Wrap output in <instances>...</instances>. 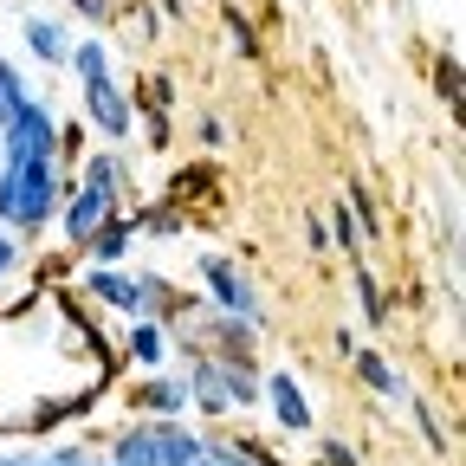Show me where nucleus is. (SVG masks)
<instances>
[{
    "label": "nucleus",
    "mask_w": 466,
    "mask_h": 466,
    "mask_svg": "<svg viewBox=\"0 0 466 466\" xmlns=\"http://www.w3.org/2000/svg\"><path fill=\"white\" fill-rule=\"evenodd\" d=\"M104 214H116V195H104L91 182H66V201H58V233H66V247H85Z\"/></svg>",
    "instance_id": "7"
},
{
    "label": "nucleus",
    "mask_w": 466,
    "mask_h": 466,
    "mask_svg": "<svg viewBox=\"0 0 466 466\" xmlns=\"http://www.w3.org/2000/svg\"><path fill=\"white\" fill-rule=\"evenodd\" d=\"M0 162H58V124H52V110L39 97H26L7 116V130H0Z\"/></svg>",
    "instance_id": "5"
},
{
    "label": "nucleus",
    "mask_w": 466,
    "mask_h": 466,
    "mask_svg": "<svg viewBox=\"0 0 466 466\" xmlns=\"http://www.w3.org/2000/svg\"><path fill=\"white\" fill-rule=\"evenodd\" d=\"M26 97H33V91H26V78L7 66V58H0V130H7V116H14Z\"/></svg>",
    "instance_id": "17"
},
{
    "label": "nucleus",
    "mask_w": 466,
    "mask_h": 466,
    "mask_svg": "<svg viewBox=\"0 0 466 466\" xmlns=\"http://www.w3.org/2000/svg\"><path fill=\"white\" fill-rule=\"evenodd\" d=\"M85 116H91V130H104L110 143H130V130H137V110H130L124 91H116V78H91L85 85Z\"/></svg>",
    "instance_id": "8"
},
{
    "label": "nucleus",
    "mask_w": 466,
    "mask_h": 466,
    "mask_svg": "<svg viewBox=\"0 0 466 466\" xmlns=\"http://www.w3.org/2000/svg\"><path fill=\"white\" fill-rule=\"evenodd\" d=\"M72 7H78L91 26H104V20H110V0H72Z\"/></svg>",
    "instance_id": "27"
},
{
    "label": "nucleus",
    "mask_w": 466,
    "mask_h": 466,
    "mask_svg": "<svg viewBox=\"0 0 466 466\" xmlns=\"http://www.w3.org/2000/svg\"><path fill=\"white\" fill-rule=\"evenodd\" d=\"M66 66L78 72V85H91V78H110V52H104V39H78L66 52Z\"/></svg>",
    "instance_id": "14"
},
{
    "label": "nucleus",
    "mask_w": 466,
    "mask_h": 466,
    "mask_svg": "<svg viewBox=\"0 0 466 466\" xmlns=\"http://www.w3.org/2000/svg\"><path fill=\"white\" fill-rule=\"evenodd\" d=\"M130 408H137V415H156V421H175V415H188V382L149 376V382L130 389Z\"/></svg>",
    "instance_id": "10"
},
{
    "label": "nucleus",
    "mask_w": 466,
    "mask_h": 466,
    "mask_svg": "<svg viewBox=\"0 0 466 466\" xmlns=\"http://www.w3.org/2000/svg\"><path fill=\"white\" fill-rule=\"evenodd\" d=\"M58 156H66V162L85 156V130H78V124H58Z\"/></svg>",
    "instance_id": "22"
},
{
    "label": "nucleus",
    "mask_w": 466,
    "mask_h": 466,
    "mask_svg": "<svg viewBox=\"0 0 466 466\" xmlns=\"http://www.w3.org/2000/svg\"><path fill=\"white\" fill-rule=\"evenodd\" d=\"M58 201H66V182H58V162H0V227L7 233H39Z\"/></svg>",
    "instance_id": "1"
},
{
    "label": "nucleus",
    "mask_w": 466,
    "mask_h": 466,
    "mask_svg": "<svg viewBox=\"0 0 466 466\" xmlns=\"http://www.w3.org/2000/svg\"><path fill=\"white\" fill-rule=\"evenodd\" d=\"M195 137H201L208 149H220V143H227V124H220V116H201V124H195Z\"/></svg>",
    "instance_id": "24"
},
{
    "label": "nucleus",
    "mask_w": 466,
    "mask_h": 466,
    "mask_svg": "<svg viewBox=\"0 0 466 466\" xmlns=\"http://www.w3.org/2000/svg\"><path fill=\"white\" fill-rule=\"evenodd\" d=\"M143 137H149L156 149H168V110H149V116H143Z\"/></svg>",
    "instance_id": "23"
},
{
    "label": "nucleus",
    "mask_w": 466,
    "mask_h": 466,
    "mask_svg": "<svg viewBox=\"0 0 466 466\" xmlns=\"http://www.w3.org/2000/svg\"><path fill=\"white\" fill-rule=\"evenodd\" d=\"M85 182L104 188V195H116V188H124V162H116V156H91L85 162Z\"/></svg>",
    "instance_id": "18"
},
{
    "label": "nucleus",
    "mask_w": 466,
    "mask_h": 466,
    "mask_svg": "<svg viewBox=\"0 0 466 466\" xmlns=\"http://www.w3.org/2000/svg\"><path fill=\"white\" fill-rule=\"evenodd\" d=\"M259 395H266L272 421H279L285 434H311V401H305V389H299V376H291V370H272V376L259 382Z\"/></svg>",
    "instance_id": "9"
},
{
    "label": "nucleus",
    "mask_w": 466,
    "mask_h": 466,
    "mask_svg": "<svg viewBox=\"0 0 466 466\" xmlns=\"http://www.w3.org/2000/svg\"><path fill=\"white\" fill-rule=\"evenodd\" d=\"M97 305H110V311H124V318H149L168 291H162V279H149V272H124V266H91L85 279H78Z\"/></svg>",
    "instance_id": "4"
},
{
    "label": "nucleus",
    "mask_w": 466,
    "mask_h": 466,
    "mask_svg": "<svg viewBox=\"0 0 466 466\" xmlns=\"http://www.w3.org/2000/svg\"><path fill=\"white\" fill-rule=\"evenodd\" d=\"M130 357L137 363H162L168 357V330L149 324V318H130Z\"/></svg>",
    "instance_id": "15"
},
{
    "label": "nucleus",
    "mask_w": 466,
    "mask_h": 466,
    "mask_svg": "<svg viewBox=\"0 0 466 466\" xmlns=\"http://www.w3.org/2000/svg\"><path fill=\"white\" fill-rule=\"evenodd\" d=\"M324 227H330V240H337L343 253H357V247H363V240H357V220H350L343 201H330V220H324Z\"/></svg>",
    "instance_id": "19"
},
{
    "label": "nucleus",
    "mask_w": 466,
    "mask_h": 466,
    "mask_svg": "<svg viewBox=\"0 0 466 466\" xmlns=\"http://www.w3.org/2000/svg\"><path fill=\"white\" fill-rule=\"evenodd\" d=\"M0 466H52V460H39V453H0Z\"/></svg>",
    "instance_id": "29"
},
{
    "label": "nucleus",
    "mask_w": 466,
    "mask_h": 466,
    "mask_svg": "<svg viewBox=\"0 0 466 466\" xmlns=\"http://www.w3.org/2000/svg\"><path fill=\"white\" fill-rule=\"evenodd\" d=\"M350 370H357V382H363L370 395H382V401H408V382H401V370L382 357V350H350Z\"/></svg>",
    "instance_id": "12"
},
{
    "label": "nucleus",
    "mask_w": 466,
    "mask_h": 466,
    "mask_svg": "<svg viewBox=\"0 0 466 466\" xmlns=\"http://www.w3.org/2000/svg\"><path fill=\"white\" fill-rule=\"evenodd\" d=\"M201 279H208V305H214V311L247 318V324H259V318H266V305H259L253 279H247L240 266H233L227 253H208V259H201Z\"/></svg>",
    "instance_id": "6"
},
{
    "label": "nucleus",
    "mask_w": 466,
    "mask_h": 466,
    "mask_svg": "<svg viewBox=\"0 0 466 466\" xmlns=\"http://www.w3.org/2000/svg\"><path fill=\"white\" fill-rule=\"evenodd\" d=\"M46 460H52V466H97V460H85L78 447H58V453H46ZM104 466H116V460H104Z\"/></svg>",
    "instance_id": "25"
},
{
    "label": "nucleus",
    "mask_w": 466,
    "mask_h": 466,
    "mask_svg": "<svg viewBox=\"0 0 466 466\" xmlns=\"http://www.w3.org/2000/svg\"><path fill=\"white\" fill-rule=\"evenodd\" d=\"M188 7H195V0H162V14H168V20H188Z\"/></svg>",
    "instance_id": "30"
},
{
    "label": "nucleus",
    "mask_w": 466,
    "mask_h": 466,
    "mask_svg": "<svg viewBox=\"0 0 466 466\" xmlns=\"http://www.w3.org/2000/svg\"><path fill=\"white\" fill-rule=\"evenodd\" d=\"M130 240H137V214H130V220H124V214H104L97 233L85 240V253H91V266H124V259H130Z\"/></svg>",
    "instance_id": "11"
},
{
    "label": "nucleus",
    "mask_w": 466,
    "mask_h": 466,
    "mask_svg": "<svg viewBox=\"0 0 466 466\" xmlns=\"http://www.w3.org/2000/svg\"><path fill=\"white\" fill-rule=\"evenodd\" d=\"M168 97H175V91H168V78H162V72H149V78H143V104H149V110H168Z\"/></svg>",
    "instance_id": "21"
},
{
    "label": "nucleus",
    "mask_w": 466,
    "mask_h": 466,
    "mask_svg": "<svg viewBox=\"0 0 466 466\" xmlns=\"http://www.w3.org/2000/svg\"><path fill=\"white\" fill-rule=\"evenodd\" d=\"M110 460L116 466H195L201 460V434L175 421H130L124 434L110 441Z\"/></svg>",
    "instance_id": "2"
},
{
    "label": "nucleus",
    "mask_w": 466,
    "mask_h": 466,
    "mask_svg": "<svg viewBox=\"0 0 466 466\" xmlns=\"http://www.w3.org/2000/svg\"><path fill=\"white\" fill-rule=\"evenodd\" d=\"M14 259H20V253H14V240H7V227H0V279L14 272Z\"/></svg>",
    "instance_id": "28"
},
{
    "label": "nucleus",
    "mask_w": 466,
    "mask_h": 466,
    "mask_svg": "<svg viewBox=\"0 0 466 466\" xmlns=\"http://www.w3.org/2000/svg\"><path fill=\"white\" fill-rule=\"evenodd\" d=\"M20 33H26V46H33V58H46V66H66V52H72V39H66V33H58L52 20H26Z\"/></svg>",
    "instance_id": "13"
},
{
    "label": "nucleus",
    "mask_w": 466,
    "mask_h": 466,
    "mask_svg": "<svg viewBox=\"0 0 466 466\" xmlns=\"http://www.w3.org/2000/svg\"><path fill=\"white\" fill-rule=\"evenodd\" d=\"M227 39H233V52H240V58H253V52H259V39H253V26H247L240 14H227Z\"/></svg>",
    "instance_id": "20"
},
{
    "label": "nucleus",
    "mask_w": 466,
    "mask_h": 466,
    "mask_svg": "<svg viewBox=\"0 0 466 466\" xmlns=\"http://www.w3.org/2000/svg\"><path fill=\"white\" fill-rule=\"evenodd\" d=\"M318 453H324V466H357V453H350V447H343V441H324V447H318Z\"/></svg>",
    "instance_id": "26"
},
{
    "label": "nucleus",
    "mask_w": 466,
    "mask_h": 466,
    "mask_svg": "<svg viewBox=\"0 0 466 466\" xmlns=\"http://www.w3.org/2000/svg\"><path fill=\"white\" fill-rule=\"evenodd\" d=\"M357 305H363V324H370V330L389 324V291H382V279L363 272V266H357Z\"/></svg>",
    "instance_id": "16"
},
{
    "label": "nucleus",
    "mask_w": 466,
    "mask_h": 466,
    "mask_svg": "<svg viewBox=\"0 0 466 466\" xmlns=\"http://www.w3.org/2000/svg\"><path fill=\"white\" fill-rule=\"evenodd\" d=\"M259 401V376H253V363H240V357H195V370H188V408H208V415H233V408H253Z\"/></svg>",
    "instance_id": "3"
}]
</instances>
